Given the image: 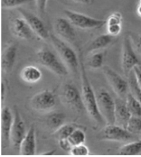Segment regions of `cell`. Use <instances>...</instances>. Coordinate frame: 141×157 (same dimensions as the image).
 I'll return each mask as SVG.
<instances>
[{"label":"cell","instance_id":"8d00e7d4","mask_svg":"<svg viewBox=\"0 0 141 157\" xmlns=\"http://www.w3.org/2000/svg\"><path fill=\"white\" fill-rule=\"evenodd\" d=\"M6 95V85L4 81H2V102L4 101Z\"/></svg>","mask_w":141,"mask_h":157},{"label":"cell","instance_id":"277c9868","mask_svg":"<svg viewBox=\"0 0 141 157\" xmlns=\"http://www.w3.org/2000/svg\"><path fill=\"white\" fill-rule=\"evenodd\" d=\"M97 99L98 109L107 125L115 124L116 101L109 92L104 89H101L98 92Z\"/></svg>","mask_w":141,"mask_h":157},{"label":"cell","instance_id":"e575fe53","mask_svg":"<svg viewBox=\"0 0 141 157\" xmlns=\"http://www.w3.org/2000/svg\"><path fill=\"white\" fill-rule=\"evenodd\" d=\"M59 144L61 149L64 151H66V152H70L72 147V144H70L67 139L59 140Z\"/></svg>","mask_w":141,"mask_h":157},{"label":"cell","instance_id":"d6a6232c","mask_svg":"<svg viewBox=\"0 0 141 157\" xmlns=\"http://www.w3.org/2000/svg\"><path fill=\"white\" fill-rule=\"evenodd\" d=\"M107 29H108V34L116 37L120 33L122 26H121V24L108 25V26H107Z\"/></svg>","mask_w":141,"mask_h":157},{"label":"cell","instance_id":"74e56055","mask_svg":"<svg viewBox=\"0 0 141 157\" xmlns=\"http://www.w3.org/2000/svg\"><path fill=\"white\" fill-rule=\"evenodd\" d=\"M72 1L82 4H90L92 2L93 0H72Z\"/></svg>","mask_w":141,"mask_h":157},{"label":"cell","instance_id":"ffe728a7","mask_svg":"<svg viewBox=\"0 0 141 157\" xmlns=\"http://www.w3.org/2000/svg\"><path fill=\"white\" fill-rule=\"evenodd\" d=\"M42 73L40 70L35 66H28L21 72V77L24 81L30 83H35L41 79Z\"/></svg>","mask_w":141,"mask_h":157},{"label":"cell","instance_id":"52a82bcc","mask_svg":"<svg viewBox=\"0 0 141 157\" xmlns=\"http://www.w3.org/2000/svg\"><path fill=\"white\" fill-rule=\"evenodd\" d=\"M103 70L107 80L118 98L122 99H126L128 94V89H129L128 81H126L119 74L108 66H103Z\"/></svg>","mask_w":141,"mask_h":157},{"label":"cell","instance_id":"d590c367","mask_svg":"<svg viewBox=\"0 0 141 157\" xmlns=\"http://www.w3.org/2000/svg\"><path fill=\"white\" fill-rule=\"evenodd\" d=\"M134 71L135 72V75H136L138 83H139L141 88V67L140 66H137L135 67L134 68Z\"/></svg>","mask_w":141,"mask_h":157},{"label":"cell","instance_id":"f35d334b","mask_svg":"<svg viewBox=\"0 0 141 157\" xmlns=\"http://www.w3.org/2000/svg\"><path fill=\"white\" fill-rule=\"evenodd\" d=\"M137 13L140 17H141V4H139L137 8Z\"/></svg>","mask_w":141,"mask_h":157},{"label":"cell","instance_id":"9a60e30c","mask_svg":"<svg viewBox=\"0 0 141 157\" xmlns=\"http://www.w3.org/2000/svg\"><path fill=\"white\" fill-rule=\"evenodd\" d=\"M11 31L17 37L22 39H30L34 33L24 18L17 17L11 23Z\"/></svg>","mask_w":141,"mask_h":157},{"label":"cell","instance_id":"ba28073f","mask_svg":"<svg viewBox=\"0 0 141 157\" xmlns=\"http://www.w3.org/2000/svg\"><path fill=\"white\" fill-rule=\"evenodd\" d=\"M17 10L21 15L22 17L26 19L34 33H35L39 37L42 39H50V34L48 30L46 25L38 16L24 8H19Z\"/></svg>","mask_w":141,"mask_h":157},{"label":"cell","instance_id":"2e32d148","mask_svg":"<svg viewBox=\"0 0 141 157\" xmlns=\"http://www.w3.org/2000/svg\"><path fill=\"white\" fill-rule=\"evenodd\" d=\"M17 55V47L15 44H10L4 50L2 55V68L5 73H9L15 65Z\"/></svg>","mask_w":141,"mask_h":157},{"label":"cell","instance_id":"3957f363","mask_svg":"<svg viewBox=\"0 0 141 157\" xmlns=\"http://www.w3.org/2000/svg\"><path fill=\"white\" fill-rule=\"evenodd\" d=\"M36 58L40 63L50 71L59 76H66L68 74L67 66L54 52L44 48L36 53Z\"/></svg>","mask_w":141,"mask_h":157},{"label":"cell","instance_id":"484cf974","mask_svg":"<svg viewBox=\"0 0 141 157\" xmlns=\"http://www.w3.org/2000/svg\"><path fill=\"white\" fill-rule=\"evenodd\" d=\"M104 57H105V55L103 52L94 53L90 57L87 61V65L93 69L102 68L104 62Z\"/></svg>","mask_w":141,"mask_h":157},{"label":"cell","instance_id":"1f68e13d","mask_svg":"<svg viewBox=\"0 0 141 157\" xmlns=\"http://www.w3.org/2000/svg\"><path fill=\"white\" fill-rule=\"evenodd\" d=\"M129 36H130L132 44L134 45L137 52L141 57V35L133 33L132 35H129Z\"/></svg>","mask_w":141,"mask_h":157},{"label":"cell","instance_id":"9c48e42d","mask_svg":"<svg viewBox=\"0 0 141 157\" xmlns=\"http://www.w3.org/2000/svg\"><path fill=\"white\" fill-rule=\"evenodd\" d=\"M133 134L122 126L108 125L101 134V139L113 141H128L133 139Z\"/></svg>","mask_w":141,"mask_h":157},{"label":"cell","instance_id":"44dd1931","mask_svg":"<svg viewBox=\"0 0 141 157\" xmlns=\"http://www.w3.org/2000/svg\"><path fill=\"white\" fill-rule=\"evenodd\" d=\"M125 103L131 116L141 117V103L131 92H128L125 99Z\"/></svg>","mask_w":141,"mask_h":157},{"label":"cell","instance_id":"4dcf8cb0","mask_svg":"<svg viewBox=\"0 0 141 157\" xmlns=\"http://www.w3.org/2000/svg\"><path fill=\"white\" fill-rule=\"evenodd\" d=\"M107 26L113 24H121L122 23V15L120 13L116 12L109 16L108 20L106 21Z\"/></svg>","mask_w":141,"mask_h":157},{"label":"cell","instance_id":"83f0119b","mask_svg":"<svg viewBox=\"0 0 141 157\" xmlns=\"http://www.w3.org/2000/svg\"><path fill=\"white\" fill-rule=\"evenodd\" d=\"M126 129L132 134L140 133L141 132V117L131 116L128 121Z\"/></svg>","mask_w":141,"mask_h":157},{"label":"cell","instance_id":"f546056e","mask_svg":"<svg viewBox=\"0 0 141 157\" xmlns=\"http://www.w3.org/2000/svg\"><path fill=\"white\" fill-rule=\"evenodd\" d=\"M32 1V0H2V6L5 8H13Z\"/></svg>","mask_w":141,"mask_h":157},{"label":"cell","instance_id":"ac0fdd59","mask_svg":"<svg viewBox=\"0 0 141 157\" xmlns=\"http://www.w3.org/2000/svg\"><path fill=\"white\" fill-rule=\"evenodd\" d=\"M115 117L116 123L126 128L127 124L131 117V114L127 108L125 101H124L123 99H120V98H118V99L116 101Z\"/></svg>","mask_w":141,"mask_h":157},{"label":"cell","instance_id":"4316f807","mask_svg":"<svg viewBox=\"0 0 141 157\" xmlns=\"http://www.w3.org/2000/svg\"><path fill=\"white\" fill-rule=\"evenodd\" d=\"M86 136L84 132L79 128H76L68 137V141L72 146L83 144L86 141Z\"/></svg>","mask_w":141,"mask_h":157},{"label":"cell","instance_id":"5bb4252c","mask_svg":"<svg viewBox=\"0 0 141 157\" xmlns=\"http://www.w3.org/2000/svg\"><path fill=\"white\" fill-rule=\"evenodd\" d=\"M14 120V114L10 109L4 107L2 110V136L3 144L6 146L10 143V134Z\"/></svg>","mask_w":141,"mask_h":157},{"label":"cell","instance_id":"7402d4cb","mask_svg":"<svg viewBox=\"0 0 141 157\" xmlns=\"http://www.w3.org/2000/svg\"><path fill=\"white\" fill-rule=\"evenodd\" d=\"M65 119H66V117L63 113H52L46 118V125L50 130L55 131L60 128L61 125H63Z\"/></svg>","mask_w":141,"mask_h":157},{"label":"cell","instance_id":"6da1fadb","mask_svg":"<svg viewBox=\"0 0 141 157\" xmlns=\"http://www.w3.org/2000/svg\"><path fill=\"white\" fill-rule=\"evenodd\" d=\"M79 61L81 81H82V98L85 108L93 120L99 124H102L105 120L101 115L99 109H98L97 95L94 94L91 84L87 78L84 63L81 55H79Z\"/></svg>","mask_w":141,"mask_h":157},{"label":"cell","instance_id":"4fadbf2b","mask_svg":"<svg viewBox=\"0 0 141 157\" xmlns=\"http://www.w3.org/2000/svg\"><path fill=\"white\" fill-rule=\"evenodd\" d=\"M73 26L67 19L59 17L56 19L55 30L59 37L67 41L72 42L76 39V33Z\"/></svg>","mask_w":141,"mask_h":157},{"label":"cell","instance_id":"8992f818","mask_svg":"<svg viewBox=\"0 0 141 157\" xmlns=\"http://www.w3.org/2000/svg\"><path fill=\"white\" fill-rule=\"evenodd\" d=\"M64 14L73 26L81 29H98L106 23V21L103 19H96L70 10H65Z\"/></svg>","mask_w":141,"mask_h":157},{"label":"cell","instance_id":"836d02e7","mask_svg":"<svg viewBox=\"0 0 141 157\" xmlns=\"http://www.w3.org/2000/svg\"><path fill=\"white\" fill-rule=\"evenodd\" d=\"M36 9L41 15H44L46 11L48 0H35Z\"/></svg>","mask_w":141,"mask_h":157},{"label":"cell","instance_id":"ab89813d","mask_svg":"<svg viewBox=\"0 0 141 157\" xmlns=\"http://www.w3.org/2000/svg\"><path fill=\"white\" fill-rule=\"evenodd\" d=\"M140 4H141V0H140Z\"/></svg>","mask_w":141,"mask_h":157},{"label":"cell","instance_id":"d6986e66","mask_svg":"<svg viewBox=\"0 0 141 157\" xmlns=\"http://www.w3.org/2000/svg\"><path fill=\"white\" fill-rule=\"evenodd\" d=\"M114 37V36L109 35L108 33L98 36L90 42L86 50V52L90 53L105 48L112 43Z\"/></svg>","mask_w":141,"mask_h":157},{"label":"cell","instance_id":"5b68a950","mask_svg":"<svg viewBox=\"0 0 141 157\" xmlns=\"http://www.w3.org/2000/svg\"><path fill=\"white\" fill-rule=\"evenodd\" d=\"M137 66H140V62L133 48L130 36L126 35L123 38L121 54V66L124 75L128 77L130 72Z\"/></svg>","mask_w":141,"mask_h":157},{"label":"cell","instance_id":"e0dca14e","mask_svg":"<svg viewBox=\"0 0 141 157\" xmlns=\"http://www.w3.org/2000/svg\"><path fill=\"white\" fill-rule=\"evenodd\" d=\"M19 153L22 155H34L36 153L35 129L31 126L27 132L26 136L22 141L19 147Z\"/></svg>","mask_w":141,"mask_h":157},{"label":"cell","instance_id":"603a6c76","mask_svg":"<svg viewBox=\"0 0 141 157\" xmlns=\"http://www.w3.org/2000/svg\"><path fill=\"white\" fill-rule=\"evenodd\" d=\"M128 81L130 92L141 103V88L139 83H138L134 70L130 72V73L128 76Z\"/></svg>","mask_w":141,"mask_h":157},{"label":"cell","instance_id":"d4e9b609","mask_svg":"<svg viewBox=\"0 0 141 157\" xmlns=\"http://www.w3.org/2000/svg\"><path fill=\"white\" fill-rule=\"evenodd\" d=\"M76 129L74 125L71 124H63L57 130L54 131L53 135L55 136V138L58 140L68 139L70 134L72 133V132Z\"/></svg>","mask_w":141,"mask_h":157},{"label":"cell","instance_id":"30bf717a","mask_svg":"<svg viewBox=\"0 0 141 157\" xmlns=\"http://www.w3.org/2000/svg\"><path fill=\"white\" fill-rule=\"evenodd\" d=\"M14 120L10 134V142L15 149L19 150L20 145L26 135V125L17 108L14 109Z\"/></svg>","mask_w":141,"mask_h":157},{"label":"cell","instance_id":"7c38bea8","mask_svg":"<svg viewBox=\"0 0 141 157\" xmlns=\"http://www.w3.org/2000/svg\"><path fill=\"white\" fill-rule=\"evenodd\" d=\"M62 93L63 99L67 105L78 110H81L85 108L82 94L79 93L78 89L74 86L72 84L65 85Z\"/></svg>","mask_w":141,"mask_h":157},{"label":"cell","instance_id":"8fae6325","mask_svg":"<svg viewBox=\"0 0 141 157\" xmlns=\"http://www.w3.org/2000/svg\"><path fill=\"white\" fill-rule=\"evenodd\" d=\"M30 105L36 111H48L55 106L56 97L51 91H41L32 97Z\"/></svg>","mask_w":141,"mask_h":157},{"label":"cell","instance_id":"7a4b0ae2","mask_svg":"<svg viewBox=\"0 0 141 157\" xmlns=\"http://www.w3.org/2000/svg\"><path fill=\"white\" fill-rule=\"evenodd\" d=\"M50 39L61 60L67 68L74 72H77L78 66H80V61L74 50L57 36L50 34Z\"/></svg>","mask_w":141,"mask_h":157},{"label":"cell","instance_id":"cb8c5ba5","mask_svg":"<svg viewBox=\"0 0 141 157\" xmlns=\"http://www.w3.org/2000/svg\"><path fill=\"white\" fill-rule=\"evenodd\" d=\"M141 152V140L129 143L121 147L118 153L121 155H136Z\"/></svg>","mask_w":141,"mask_h":157},{"label":"cell","instance_id":"f1b7e54d","mask_svg":"<svg viewBox=\"0 0 141 157\" xmlns=\"http://www.w3.org/2000/svg\"><path fill=\"white\" fill-rule=\"evenodd\" d=\"M70 153L73 156H87L89 155L90 150L89 148L83 144L72 146Z\"/></svg>","mask_w":141,"mask_h":157}]
</instances>
